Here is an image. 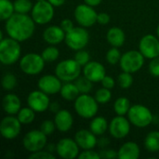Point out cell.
<instances>
[{
	"label": "cell",
	"instance_id": "cell-1",
	"mask_svg": "<svg viewBox=\"0 0 159 159\" xmlns=\"http://www.w3.org/2000/svg\"><path fill=\"white\" fill-rule=\"evenodd\" d=\"M6 31L11 38L19 42L25 41L34 32V20L27 14L16 12L7 20Z\"/></svg>",
	"mask_w": 159,
	"mask_h": 159
},
{
	"label": "cell",
	"instance_id": "cell-2",
	"mask_svg": "<svg viewBox=\"0 0 159 159\" xmlns=\"http://www.w3.org/2000/svg\"><path fill=\"white\" fill-rule=\"evenodd\" d=\"M20 56V46L19 41L13 38H5L0 43V61L5 65L15 63Z\"/></svg>",
	"mask_w": 159,
	"mask_h": 159
},
{
	"label": "cell",
	"instance_id": "cell-3",
	"mask_svg": "<svg viewBox=\"0 0 159 159\" xmlns=\"http://www.w3.org/2000/svg\"><path fill=\"white\" fill-rule=\"evenodd\" d=\"M56 75L64 82L75 80L81 74V65L74 60H65L58 63L55 69Z\"/></svg>",
	"mask_w": 159,
	"mask_h": 159
},
{
	"label": "cell",
	"instance_id": "cell-4",
	"mask_svg": "<svg viewBox=\"0 0 159 159\" xmlns=\"http://www.w3.org/2000/svg\"><path fill=\"white\" fill-rule=\"evenodd\" d=\"M75 109L81 117L91 118L98 112V102L88 93H84L75 99Z\"/></svg>",
	"mask_w": 159,
	"mask_h": 159
},
{
	"label": "cell",
	"instance_id": "cell-5",
	"mask_svg": "<svg viewBox=\"0 0 159 159\" xmlns=\"http://www.w3.org/2000/svg\"><path fill=\"white\" fill-rule=\"evenodd\" d=\"M129 120L134 126L139 128H145L153 122V115L151 111L142 104H135L130 106L128 113Z\"/></svg>",
	"mask_w": 159,
	"mask_h": 159
},
{
	"label": "cell",
	"instance_id": "cell-6",
	"mask_svg": "<svg viewBox=\"0 0 159 159\" xmlns=\"http://www.w3.org/2000/svg\"><path fill=\"white\" fill-rule=\"evenodd\" d=\"M89 34L88 31L82 27H74L71 31L66 33L65 43L66 45L74 49L80 50L83 49L89 43Z\"/></svg>",
	"mask_w": 159,
	"mask_h": 159
},
{
	"label": "cell",
	"instance_id": "cell-7",
	"mask_svg": "<svg viewBox=\"0 0 159 159\" xmlns=\"http://www.w3.org/2000/svg\"><path fill=\"white\" fill-rule=\"evenodd\" d=\"M119 63L124 72L130 74L136 73L143 67L144 63V56L141 51L130 50L121 56Z\"/></svg>",
	"mask_w": 159,
	"mask_h": 159
},
{
	"label": "cell",
	"instance_id": "cell-8",
	"mask_svg": "<svg viewBox=\"0 0 159 159\" xmlns=\"http://www.w3.org/2000/svg\"><path fill=\"white\" fill-rule=\"evenodd\" d=\"M45 66V60L42 55L36 53H29L22 57L20 61V67L26 75H34L42 72Z\"/></svg>",
	"mask_w": 159,
	"mask_h": 159
},
{
	"label": "cell",
	"instance_id": "cell-9",
	"mask_svg": "<svg viewBox=\"0 0 159 159\" xmlns=\"http://www.w3.org/2000/svg\"><path fill=\"white\" fill-rule=\"evenodd\" d=\"M53 5L49 2L37 1L32 9V18L37 24H46L49 22L54 16Z\"/></svg>",
	"mask_w": 159,
	"mask_h": 159
},
{
	"label": "cell",
	"instance_id": "cell-10",
	"mask_svg": "<svg viewBox=\"0 0 159 159\" xmlns=\"http://www.w3.org/2000/svg\"><path fill=\"white\" fill-rule=\"evenodd\" d=\"M22 143L24 148L29 152L40 151L47 144V135L41 130H31L24 136Z\"/></svg>",
	"mask_w": 159,
	"mask_h": 159
},
{
	"label": "cell",
	"instance_id": "cell-11",
	"mask_svg": "<svg viewBox=\"0 0 159 159\" xmlns=\"http://www.w3.org/2000/svg\"><path fill=\"white\" fill-rule=\"evenodd\" d=\"M98 14L88 4L79 5L75 10V18L76 21L83 27H90L97 21Z\"/></svg>",
	"mask_w": 159,
	"mask_h": 159
},
{
	"label": "cell",
	"instance_id": "cell-12",
	"mask_svg": "<svg viewBox=\"0 0 159 159\" xmlns=\"http://www.w3.org/2000/svg\"><path fill=\"white\" fill-rule=\"evenodd\" d=\"M20 125L21 123L15 116H7L3 118L0 124V132L5 139L13 140L20 132Z\"/></svg>",
	"mask_w": 159,
	"mask_h": 159
},
{
	"label": "cell",
	"instance_id": "cell-13",
	"mask_svg": "<svg viewBox=\"0 0 159 159\" xmlns=\"http://www.w3.org/2000/svg\"><path fill=\"white\" fill-rule=\"evenodd\" d=\"M139 49L144 58L154 59L159 56V41L153 34L143 36L139 44Z\"/></svg>",
	"mask_w": 159,
	"mask_h": 159
},
{
	"label": "cell",
	"instance_id": "cell-14",
	"mask_svg": "<svg viewBox=\"0 0 159 159\" xmlns=\"http://www.w3.org/2000/svg\"><path fill=\"white\" fill-rule=\"evenodd\" d=\"M56 152L61 158L74 159L79 156V146L75 141L65 138L56 144Z\"/></svg>",
	"mask_w": 159,
	"mask_h": 159
},
{
	"label": "cell",
	"instance_id": "cell-15",
	"mask_svg": "<svg viewBox=\"0 0 159 159\" xmlns=\"http://www.w3.org/2000/svg\"><path fill=\"white\" fill-rule=\"evenodd\" d=\"M27 103L28 106L31 107L34 112L41 113L49 108V98L44 91L35 90L29 94Z\"/></svg>",
	"mask_w": 159,
	"mask_h": 159
},
{
	"label": "cell",
	"instance_id": "cell-16",
	"mask_svg": "<svg viewBox=\"0 0 159 159\" xmlns=\"http://www.w3.org/2000/svg\"><path fill=\"white\" fill-rule=\"evenodd\" d=\"M130 125L127 118L123 116H117L110 123V134L116 139H124L129 133Z\"/></svg>",
	"mask_w": 159,
	"mask_h": 159
},
{
	"label": "cell",
	"instance_id": "cell-17",
	"mask_svg": "<svg viewBox=\"0 0 159 159\" xmlns=\"http://www.w3.org/2000/svg\"><path fill=\"white\" fill-rule=\"evenodd\" d=\"M61 80L56 75H47L42 76L38 81V88L47 94H56L61 91L62 87Z\"/></svg>",
	"mask_w": 159,
	"mask_h": 159
},
{
	"label": "cell",
	"instance_id": "cell-18",
	"mask_svg": "<svg viewBox=\"0 0 159 159\" xmlns=\"http://www.w3.org/2000/svg\"><path fill=\"white\" fill-rule=\"evenodd\" d=\"M84 75L92 82H100L105 76L104 66L97 61H89L84 66Z\"/></svg>",
	"mask_w": 159,
	"mask_h": 159
},
{
	"label": "cell",
	"instance_id": "cell-19",
	"mask_svg": "<svg viewBox=\"0 0 159 159\" xmlns=\"http://www.w3.org/2000/svg\"><path fill=\"white\" fill-rule=\"evenodd\" d=\"M75 141L77 143L78 146L84 150H90L93 149L97 144V138L96 135L88 129H80L75 133Z\"/></svg>",
	"mask_w": 159,
	"mask_h": 159
},
{
	"label": "cell",
	"instance_id": "cell-20",
	"mask_svg": "<svg viewBox=\"0 0 159 159\" xmlns=\"http://www.w3.org/2000/svg\"><path fill=\"white\" fill-rule=\"evenodd\" d=\"M66 33L61 26H49L43 33L44 40L51 45H57L65 40Z\"/></svg>",
	"mask_w": 159,
	"mask_h": 159
},
{
	"label": "cell",
	"instance_id": "cell-21",
	"mask_svg": "<svg viewBox=\"0 0 159 159\" xmlns=\"http://www.w3.org/2000/svg\"><path fill=\"white\" fill-rule=\"evenodd\" d=\"M54 122L57 129H59L61 132H67L68 130L71 129L74 119L69 111L60 110L58 113H56Z\"/></svg>",
	"mask_w": 159,
	"mask_h": 159
},
{
	"label": "cell",
	"instance_id": "cell-22",
	"mask_svg": "<svg viewBox=\"0 0 159 159\" xmlns=\"http://www.w3.org/2000/svg\"><path fill=\"white\" fill-rule=\"evenodd\" d=\"M117 154L120 159H138L140 157V148L136 143L128 142L120 147Z\"/></svg>",
	"mask_w": 159,
	"mask_h": 159
},
{
	"label": "cell",
	"instance_id": "cell-23",
	"mask_svg": "<svg viewBox=\"0 0 159 159\" xmlns=\"http://www.w3.org/2000/svg\"><path fill=\"white\" fill-rule=\"evenodd\" d=\"M3 109L8 115H15L20 110V101L15 94L9 93L3 98Z\"/></svg>",
	"mask_w": 159,
	"mask_h": 159
},
{
	"label": "cell",
	"instance_id": "cell-24",
	"mask_svg": "<svg viewBox=\"0 0 159 159\" xmlns=\"http://www.w3.org/2000/svg\"><path fill=\"white\" fill-rule=\"evenodd\" d=\"M125 33L118 27H113L107 33V40L113 47H121L125 42Z\"/></svg>",
	"mask_w": 159,
	"mask_h": 159
},
{
	"label": "cell",
	"instance_id": "cell-25",
	"mask_svg": "<svg viewBox=\"0 0 159 159\" xmlns=\"http://www.w3.org/2000/svg\"><path fill=\"white\" fill-rule=\"evenodd\" d=\"M60 92H61V97L66 101H74V100H75L78 97L79 93H80V91L77 89L76 85L73 84L71 82H66L65 84H63Z\"/></svg>",
	"mask_w": 159,
	"mask_h": 159
},
{
	"label": "cell",
	"instance_id": "cell-26",
	"mask_svg": "<svg viewBox=\"0 0 159 159\" xmlns=\"http://www.w3.org/2000/svg\"><path fill=\"white\" fill-rule=\"evenodd\" d=\"M108 128V124L107 121L104 117L102 116H98L95 117L89 125V129L90 130L95 134V135H102Z\"/></svg>",
	"mask_w": 159,
	"mask_h": 159
},
{
	"label": "cell",
	"instance_id": "cell-27",
	"mask_svg": "<svg viewBox=\"0 0 159 159\" xmlns=\"http://www.w3.org/2000/svg\"><path fill=\"white\" fill-rule=\"evenodd\" d=\"M144 146L149 152L155 153L159 151V131H152L147 134Z\"/></svg>",
	"mask_w": 159,
	"mask_h": 159
},
{
	"label": "cell",
	"instance_id": "cell-28",
	"mask_svg": "<svg viewBox=\"0 0 159 159\" xmlns=\"http://www.w3.org/2000/svg\"><path fill=\"white\" fill-rule=\"evenodd\" d=\"M14 4L10 0H0V19L7 20L14 14Z\"/></svg>",
	"mask_w": 159,
	"mask_h": 159
},
{
	"label": "cell",
	"instance_id": "cell-29",
	"mask_svg": "<svg viewBox=\"0 0 159 159\" xmlns=\"http://www.w3.org/2000/svg\"><path fill=\"white\" fill-rule=\"evenodd\" d=\"M114 108H115V112L116 113V115L125 116L126 114L129 113V110L130 108L129 101L125 97L118 98L115 102Z\"/></svg>",
	"mask_w": 159,
	"mask_h": 159
},
{
	"label": "cell",
	"instance_id": "cell-30",
	"mask_svg": "<svg viewBox=\"0 0 159 159\" xmlns=\"http://www.w3.org/2000/svg\"><path fill=\"white\" fill-rule=\"evenodd\" d=\"M34 111L31 107H24L18 113V119L21 124L24 125L32 123L34 119Z\"/></svg>",
	"mask_w": 159,
	"mask_h": 159
},
{
	"label": "cell",
	"instance_id": "cell-31",
	"mask_svg": "<svg viewBox=\"0 0 159 159\" xmlns=\"http://www.w3.org/2000/svg\"><path fill=\"white\" fill-rule=\"evenodd\" d=\"M75 84L76 85L77 89H79L80 93H82V94L89 92L92 89V81H90L85 75L84 76H78L75 79Z\"/></svg>",
	"mask_w": 159,
	"mask_h": 159
},
{
	"label": "cell",
	"instance_id": "cell-32",
	"mask_svg": "<svg viewBox=\"0 0 159 159\" xmlns=\"http://www.w3.org/2000/svg\"><path fill=\"white\" fill-rule=\"evenodd\" d=\"M13 4L15 11L17 13L27 14L28 12H30V10L33 9L32 2L30 0H15Z\"/></svg>",
	"mask_w": 159,
	"mask_h": 159
},
{
	"label": "cell",
	"instance_id": "cell-33",
	"mask_svg": "<svg viewBox=\"0 0 159 159\" xmlns=\"http://www.w3.org/2000/svg\"><path fill=\"white\" fill-rule=\"evenodd\" d=\"M42 57L45 60V61L50 62V61H54L59 58L60 55V51L57 48L55 47H48L46 49L43 50L42 52Z\"/></svg>",
	"mask_w": 159,
	"mask_h": 159
},
{
	"label": "cell",
	"instance_id": "cell-34",
	"mask_svg": "<svg viewBox=\"0 0 159 159\" xmlns=\"http://www.w3.org/2000/svg\"><path fill=\"white\" fill-rule=\"evenodd\" d=\"M112 98V92L109 89L102 88L95 93V99L99 103H107Z\"/></svg>",
	"mask_w": 159,
	"mask_h": 159
},
{
	"label": "cell",
	"instance_id": "cell-35",
	"mask_svg": "<svg viewBox=\"0 0 159 159\" xmlns=\"http://www.w3.org/2000/svg\"><path fill=\"white\" fill-rule=\"evenodd\" d=\"M17 86L16 76L12 74H6L2 78V87L6 90H12Z\"/></svg>",
	"mask_w": 159,
	"mask_h": 159
},
{
	"label": "cell",
	"instance_id": "cell-36",
	"mask_svg": "<svg viewBox=\"0 0 159 159\" xmlns=\"http://www.w3.org/2000/svg\"><path fill=\"white\" fill-rule=\"evenodd\" d=\"M121 53L119 51L118 48H116V47L115 48H112L108 50L107 54H106V60L107 61L110 63V64H116L118 61H120V59H121Z\"/></svg>",
	"mask_w": 159,
	"mask_h": 159
},
{
	"label": "cell",
	"instance_id": "cell-37",
	"mask_svg": "<svg viewBox=\"0 0 159 159\" xmlns=\"http://www.w3.org/2000/svg\"><path fill=\"white\" fill-rule=\"evenodd\" d=\"M118 83L121 88L123 89H129L132 83H133V77L130 73L123 72L118 75Z\"/></svg>",
	"mask_w": 159,
	"mask_h": 159
},
{
	"label": "cell",
	"instance_id": "cell-38",
	"mask_svg": "<svg viewBox=\"0 0 159 159\" xmlns=\"http://www.w3.org/2000/svg\"><path fill=\"white\" fill-rule=\"evenodd\" d=\"M89 59L90 56L89 54V52H87L86 50L80 49L76 52V54L75 55V60L81 65V66H85L87 63L89 62Z\"/></svg>",
	"mask_w": 159,
	"mask_h": 159
},
{
	"label": "cell",
	"instance_id": "cell-39",
	"mask_svg": "<svg viewBox=\"0 0 159 159\" xmlns=\"http://www.w3.org/2000/svg\"><path fill=\"white\" fill-rule=\"evenodd\" d=\"M55 128H56L55 122H52L51 120H45L40 126V130L48 136L54 132Z\"/></svg>",
	"mask_w": 159,
	"mask_h": 159
},
{
	"label": "cell",
	"instance_id": "cell-40",
	"mask_svg": "<svg viewBox=\"0 0 159 159\" xmlns=\"http://www.w3.org/2000/svg\"><path fill=\"white\" fill-rule=\"evenodd\" d=\"M29 158L31 159H55V156L52 155V153L47 151L44 152L42 150L37 151V152H34L32 155L29 156Z\"/></svg>",
	"mask_w": 159,
	"mask_h": 159
},
{
	"label": "cell",
	"instance_id": "cell-41",
	"mask_svg": "<svg viewBox=\"0 0 159 159\" xmlns=\"http://www.w3.org/2000/svg\"><path fill=\"white\" fill-rule=\"evenodd\" d=\"M149 71L152 75L154 76H159V57L152 59L150 64H149Z\"/></svg>",
	"mask_w": 159,
	"mask_h": 159
},
{
	"label": "cell",
	"instance_id": "cell-42",
	"mask_svg": "<svg viewBox=\"0 0 159 159\" xmlns=\"http://www.w3.org/2000/svg\"><path fill=\"white\" fill-rule=\"evenodd\" d=\"M78 158L79 159H100V154L95 152V151H92L91 149L90 150H85L83 153H81L79 156H78Z\"/></svg>",
	"mask_w": 159,
	"mask_h": 159
},
{
	"label": "cell",
	"instance_id": "cell-43",
	"mask_svg": "<svg viewBox=\"0 0 159 159\" xmlns=\"http://www.w3.org/2000/svg\"><path fill=\"white\" fill-rule=\"evenodd\" d=\"M101 158H116L118 157V154L115 150H103L100 153Z\"/></svg>",
	"mask_w": 159,
	"mask_h": 159
},
{
	"label": "cell",
	"instance_id": "cell-44",
	"mask_svg": "<svg viewBox=\"0 0 159 159\" xmlns=\"http://www.w3.org/2000/svg\"><path fill=\"white\" fill-rule=\"evenodd\" d=\"M101 82H102L103 88H106V89H113V88L115 87V80H114L111 76L105 75V76L103 77V79H102Z\"/></svg>",
	"mask_w": 159,
	"mask_h": 159
},
{
	"label": "cell",
	"instance_id": "cell-45",
	"mask_svg": "<svg viewBox=\"0 0 159 159\" xmlns=\"http://www.w3.org/2000/svg\"><path fill=\"white\" fill-rule=\"evenodd\" d=\"M61 29L65 32V33H68L69 31H71L73 28H74V23L71 20L69 19H65L61 21Z\"/></svg>",
	"mask_w": 159,
	"mask_h": 159
},
{
	"label": "cell",
	"instance_id": "cell-46",
	"mask_svg": "<svg viewBox=\"0 0 159 159\" xmlns=\"http://www.w3.org/2000/svg\"><path fill=\"white\" fill-rule=\"evenodd\" d=\"M97 21L100 24H107L110 21V16L107 13H104V12L99 13L98 17H97Z\"/></svg>",
	"mask_w": 159,
	"mask_h": 159
},
{
	"label": "cell",
	"instance_id": "cell-47",
	"mask_svg": "<svg viewBox=\"0 0 159 159\" xmlns=\"http://www.w3.org/2000/svg\"><path fill=\"white\" fill-rule=\"evenodd\" d=\"M48 2L54 7H60L65 3V0H48Z\"/></svg>",
	"mask_w": 159,
	"mask_h": 159
},
{
	"label": "cell",
	"instance_id": "cell-48",
	"mask_svg": "<svg viewBox=\"0 0 159 159\" xmlns=\"http://www.w3.org/2000/svg\"><path fill=\"white\" fill-rule=\"evenodd\" d=\"M60 105L57 103V102H52L51 104H49V109H50V111H52V112H55V113H58L59 111H60Z\"/></svg>",
	"mask_w": 159,
	"mask_h": 159
},
{
	"label": "cell",
	"instance_id": "cell-49",
	"mask_svg": "<svg viewBox=\"0 0 159 159\" xmlns=\"http://www.w3.org/2000/svg\"><path fill=\"white\" fill-rule=\"evenodd\" d=\"M84 1L86 2V4H88V5L91 6V7L98 6L102 2V0H84Z\"/></svg>",
	"mask_w": 159,
	"mask_h": 159
},
{
	"label": "cell",
	"instance_id": "cell-50",
	"mask_svg": "<svg viewBox=\"0 0 159 159\" xmlns=\"http://www.w3.org/2000/svg\"><path fill=\"white\" fill-rule=\"evenodd\" d=\"M157 35H158V37H159V25L157 26Z\"/></svg>",
	"mask_w": 159,
	"mask_h": 159
},
{
	"label": "cell",
	"instance_id": "cell-51",
	"mask_svg": "<svg viewBox=\"0 0 159 159\" xmlns=\"http://www.w3.org/2000/svg\"><path fill=\"white\" fill-rule=\"evenodd\" d=\"M36 1H44V0H36Z\"/></svg>",
	"mask_w": 159,
	"mask_h": 159
}]
</instances>
